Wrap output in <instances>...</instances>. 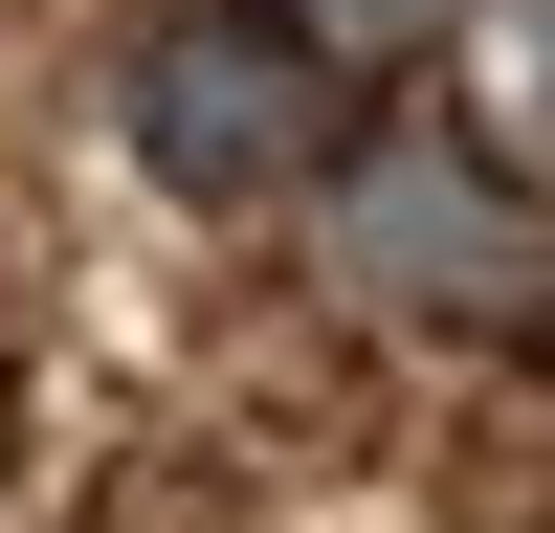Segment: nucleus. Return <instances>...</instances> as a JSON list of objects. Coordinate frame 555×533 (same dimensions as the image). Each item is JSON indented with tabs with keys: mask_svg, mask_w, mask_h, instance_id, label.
Wrapping results in <instances>:
<instances>
[{
	"mask_svg": "<svg viewBox=\"0 0 555 533\" xmlns=\"http://www.w3.org/2000/svg\"><path fill=\"white\" fill-rule=\"evenodd\" d=\"M533 44H555V0H533Z\"/></svg>",
	"mask_w": 555,
	"mask_h": 533,
	"instance_id": "nucleus-4",
	"label": "nucleus"
},
{
	"mask_svg": "<svg viewBox=\"0 0 555 533\" xmlns=\"http://www.w3.org/2000/svg\"><path fill=\"white\" fill-rule=\"evenodd\" d=\"M133 178L156 200H289V178H334V67H311L289 0H201V23L133 44Z\"/></svg>",
	"mask_w": 555,
	"mask_h": 533,
	"instance_id": "nucleus-2",
	"label": "nucleus"
},
{
	"mask_svg": "<svg viewBox=\"0 0 555 533\" xmlns=\"http://www.w3.org/2000/svg\"><path fill=\"white\" fill-rule=\"evenodd\" d=\"M334 289L356 311H423V334H512V311L555 289V222L512 200V156H467L444 112H378V133H334Z\"/></svg>",
	"mask_w": 555,
	"mask_h": 533,
	"instance_id": "nucleus-1",
	"label": "nucleus"
},
{
	"mask_svg": "<svg viewBox=\"0 0 555 533\" xmlns=\"http://www.w3.org/2000/svg\"><path fill=\"white\" fill-rule=\"evenodd\" d=\"M289 23H311V44H444L467 0H289Z\"/></svg>",
	"mask_w": 555,
	"mask_h": 533,
	"instance_id": "nucleus-3",
	"label": "nucleus"
}]
</instances>
